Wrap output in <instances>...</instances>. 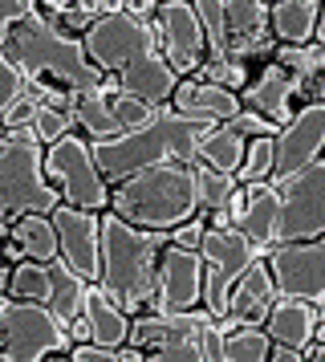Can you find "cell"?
Wrapping results in <instances>:
<instances>
[{
	"instance_id": "1",
	"label": "cell",
	"mask_w": 325,
	"mask_h": 362,
	"mask_svg": "<svg viewBox=\"0 0 325 362\" xmlns=\"http://www.w3.org/2000/svg\"><path fill=\"white\" fill-rule=\"evenodd\" d=\"M0 49L29 74V94L45 106L78 110V102L106 78V69L94 66V57L85 53V41L78 33H65L61 25H53L41 8L20 21L0 41Z\"/></svg>"
},
{
	"instance_id": "2",
	"label": "cell",
	"mask_w": 325,
	"mask_h": 362,
	"mask_svg": "<svg viewBox=\"0 0 325 362\" xmlns=\"http://www.w3.org/2000/svg\"><path fill=\"white\" fill-rule=\"evenodd\" d=\"M171 245V232L130 224L106 208L102 212V289L130 313L138 317L155 301V277H159V257Z\"/></svg>"
},
{
	"instance_id": "3",
	"label": "cell",
	"mask_w": 325,
	"mask_h": 362,
	"mask_svg": "<svg viewBox=\"0 0 325 362\" xmlns=\"http://www.w3.org/2000/svg\"><path fill=\"white\" fill-rule=\"evenodd\" d=\"M110 208L130 224L171 232L183 220L203 212L199 204V183H195V163L171 159V163L143 167L126 180L110 183Z\"/></svg>"
},
{
	"instance_id": "4",
	"label": "cell",
	"mask_w": 325,
	"mask_h": 362,
	"mask_svg": "<svg viewBox=\"0 0 325 362\" xmlns=\"http://www.w3.org/2000/svg\"><path fill=\"white\" fill-rule=\"evenodd\" d=\"M203 131H208V122L179 115L175 106H162L159 118H150L146 127L122 131L118 139H98L94 159H98L102 175H106L110 183L126 180V175L143 171V167L171 163V159L195 163V151H199Z\"/></svg>"
},
{
	"instance_id": "5",
	"label": "cell",
	"mask_w": 325,
	"mask_h": 362,
	"mask_svg": "<svg viewBox=\"0 0 325 362\" xmlns=\"http://www.w3.org/2000/svg\"><path fill=\"white\" fill-rule=\"evenodd\" d=\"M65 204L61 187L45 175V143L32 127H4L0 134V216L4 228L20 216H53Z\"/></svg>"
},
{
	"instance_id": "6",
	"label": "cell",
	"mask_w": 325,
	"mask_h": 362,
	"mask_svg": "<svg viewBox=\"0 0 325 362\" xmlns=\"http://www.w3.org/2000/svg\"><path fill=\"white\" fill-rule=\"evenodd\" d=\"M211 57H240V62H273L276 41L268 0H195Z\"/></svg>"
},
{
	"instance_id": "7",
	"label": "cell",
	"mask_w": 325,
	"mask_h": 362,
	"mask_svg": "<svg viewBox=\"0 0 325 362\" xmlns=\"http://www.w3.org/2000/svg\"><path fill=\"white\" fill-rule=\"evenodd\" d=\"M69 350H73V334L57 310L0 293V358L4 362L69 358Z\"/></svg>"
},
{
	"instance_id": "8",
	"label": "cell",
	"mask_w": 325,
	"mask_h": 362,
	"mask_svg": "<svg viewBox=\"0 0 325 362\" xmlns=\"http://www.w3.org/2000/svg\"><path fill=\"white\" fill-rule=\"evenodd\" d=\"M215 326V313L208 305L195 310H143L134 317L130 342L146 358H171V362H211L208 358V334Z\"/></svg>"
},
{
	"instance_id": "9",
	"label": "cell",
	"mask_w": 325,
	"mask_h": 362,
	"mask_svg": "<svg viewBox=\"0 0 325 362\" xmlns=\"http://www.w3.org/2000/svg\"><path fill=\"white\" fill-rule=\"evenodd\" d=\"M45 175L61 187L65 204L106 212L110 208V180L102 175L94 159V139L81 131H69L65 139L45 147Z\"/></svg>"
},
{
	"instance_id": "10",
	"label": "cell",
	"mask_w": 325,
	"mask_h": 362,
	"mask_svg": "<svg viewBox=\"0 0 325 362\" xmlns=\"http://www.w3.org/2000/svg\"><path fill=\"white\" fill-rule=\"evenodd\" d=\"M203 269H208V277H203V305H208L215 317H228V297H232V285L252 269V264L264 257V248H256L248 236H244L236 224H208L203 232Z\"/></svg>"
},
{
	"instance_id": "11",
	"label": "cell",
	"mask_w": 325,
	"mask_h": 362,
	"mask_svg": "<svg viewBox=\"0 0 325 362\" xmlns=\"http://www.w3.org/2000/svg\"><path fill=\"white\" fill-rule=\"evenodd\" d=\"M276 183L280 212H276V245L325 236V155L309 167L292 171Z\"/></svg>"
},
{
	"instance_id": "12",
	"label": "cell",
	"mask_w": 325,
	"mask_h": 362,
	"mask_svg": "<svg viewBox=\"0 0 325 362\" xmlns=\"http://www.w3.org/2000/svg\"><path fill=\"white\" fill-rule=\"evenodd\" d=\"M85 53L94 57V66L110 69V74H122L130 62H138V57H150V53H159V33H155V21H143L134 17V13H106V17H98L85 33Z\"/></svg>"
},
{
	"instance_id": "13",
	"label": "cell",
	"mask_w": 325,
	"mask_h": 362,
	"mask_svg": "<svg viewBox=\"0 0 325 362\" xmlns=\"http://www.w3.org/2000/svg\"><path fill=\"white\" fill-rule=\"evenodd\" d=\"M155 33H159V53L175 66L179 78H191L203 69L211 49L195 0H162L155 13Z\"/></svg>"
},
{
	"instance_id": "14",
	"label": "cell",
	"mask_w": 325,
	"mask_h": 362,
	"mask_svg": "<svg viewBox=\"0 0 325 362\" xmlns=\"http://www.w3.org/2000/svg\"><path fill=\"white\" fill-rule=\"evenodd\" d=\"M203 277H208L203 252L171 240L159 257L150 310H195V305H203Z\"/></svg>"
},
{
	"instance_id": "15",
	"label": "cell",
	"mask_w": 325,
	"mask_h": 362,
	"mask_svg": "<svg viewBox=\"0 0 325 362\" xmlns=\"http://www.w3.org/2000/svg\"><path fill=\"white\" fill-rule=\"evenodd\" d=\"M264 257L273 264V277L280 293L309 297V301L325 297V236L273 245Z\"/></svg>"
},
{
	"instance_id": "16",
	"label": "cell",
	"mask_w": 325,
	"mask_h": 362,
	"mask_svg": "<svg viewBox=\"0 0 325 362\" xmlns=\"http://www.w3.org/2000/svg\"><path fill=\"white\" fill-rule=\"evenodd\" d=\"M313 98H317V90H309L301 78H292L280 62H264L256 78L240 90L244 106L256 110V115H264V118H273L276 127L292 122V115H297L305 102H313Z\"/></svg>"
},
{
	"instance_id": "17",
	"label": "cell",
	"mask_w": 325,
	"mask_h": 362,
	"mask_svg": "<svg viewBox=\"0 0 325 362\" xmlns=\"http://www.w3.org/2000/svg\"><path fill=\"white\" fill-rule=\"evenodd\" d=\"M321 155H325V102L313 98L292 115V122L280 127V134H276L273 180H285V175L309 167L313 159H321Z\"/></svg>"
},
{
	"instance_id": "18",
	"label": "cell",
	"mask_w": 325,
	"mask_h": 362,
	"mask_svg": "<svg viewBox=\"0 0 325 362\" xmlns=\"http://www.w3.org/2000/svg\"><path fill=\"white\" fill-rule=\"evenodd\" d=\"M53 224L61 236V261L85 281H102V212L61 204L53 212Z\"/></svg>"
},
{
	"instance_id": "19",
	"label": "cell",
	"mask_w": 325,
	"mask_h": 362,
	"mask_svg": "<svg viewBox=\"0 0 325 362\" xmlns=\"http://www.w3.org/2000/svg\"><path fill=\"white\" fill-rule=\"evenodd\" d=\"M171 106H175L179 115L208 122V127H220V122H228V118H236L244 110V102H240L236 90H228V86H220V82H208L203 74L179 78Z\"/></svg>"
},
{
	"instance_id": "20",
	"label": "cell",
	"mask_w": 325,
	"mask_h": 362,
	"mask_svg": "<svg viewBox=\"0 0 325 362\" xmlns=\"http://www.w3.org/2000/svg\"><path fill=\"white\" fill-rule=\"evenodd\" d=\"M276 293H280V289H276L273 264H268V257H260V261L232 285L228 317H220V322H224V326H244V322H260V326H264V317L273 310Z\"/></svg>"
},
{
	"instance_id": "21",
	"label": "cell",
	"mask_w": 325,
	"mask_h": 362,
	"mask_svg": "<svg viewBox=\"0 0 325 362\" xmlns=\"http://www.w3.org/2000/svg\"><path fill=\"white\" fill-rule=\"evenodd\" d=\"M321 326V310L309 301V297H292V293H276L273 310L264 317V329L276 346H292V350H305L317 338Z\"/></svg>"
},
{
	"instance_id": "22",
	"label": "cell",
	"mask_w": 325,
	"mask_h": 362,
	"mask_svg": "<svg viewBox=\"0 0 325 362\" xmlns=\"http://www.w3.org/2000/svg\"><path fill=\"white\" fill-rule=\"evenodd\" d=\"M118 78H122V90H126V94L150 102V106H171V98H175V86H179L175 66H171L162 53H150V57L130 62Z\"/></svg>"
},
{
	"instance_id": "23",
	"label": "cell",
	"mask_w": 325,
	"mask_h": 362,
	"mask_svg": "<svg viewBox=\"0 0 325 362\" xmlns=\"http://www.w3.org/2000/svg\"><path fill=\"white\" fill-rule=\"evenodd\" d=\"M85 317H90V326H94V342L98 346H110V350H122L130 342V329H134V317H130L118 301H114L98 281H90V289H85Z\"/></svg>"
},
{
	"instance_id": "24",
	"label": "cell",
	"mask_w": 325,
	"mask_h": 362,
	"mask_svg": "<svg viewBox=\"0 0 325 362\" xmlns=\"http://www.w3.org/2000/svg\"><path fill=\"white\" fill-rule=\"evenodd\" d=\"M273 37L280 45H309L317 37L321 21V0H273Z\"/></svg>"
},
{
	"instance_id": "25",
	"label": "cell",
	"mask_w": 325,
	"mask_h": 362,
	"mask_svg": "<svg viewBox=\"0 0 325 362\" xmlns=\"http://www.w3.org/2000/svg\"><path fill=\"white\" fill-rule=\"evenodd\" d=\"M195 183H199V204H203L208 224L228 228V224H232V199H236V192H240L236 171H215V167L195 159Z\"/></svg>"
},
{
	"instance_id": "26",
	"label": "cell",
	"mask_w": 325,
	"mask_h": 362,
	"mask_svg": "<svg viewBox=\"0 0 325 362\" xmlns=\"http://www.w3.org/2000/svg\"><path fill=\"white\" fill-rule=\"evenodd\" d=\"M4 236H16L29 261H57L61 257V236H57L53 216H41V212L20 216L16 224L4 228Z\"/></svg>"
},
{
	"instance_id": "27",
	"label": "cell",
	"mask_w": 325,
	"mask_h": 362,
	"mask_svg": "<svg viewBox=\"0 0 325 362\" xmlns=\"http://www.w3.org/2000/svg\"><path fill=\"white\" fill-rule=\"evenodd\" d=\"M244 151H248V139L220 122V127H208V131H203L195 159H199V163H208V167H215V171H240Z\"/></svg>"
},
{
	"instance_id": "28",
	"label": "cell",
	"mask_w": 325,
	"mask_h": 362,
	"mask_svg": "<svg viewBox=\"0 0 325 362\" xmlns=\"http://www.w3.org/2000/svg\"><path fill=\"white\" fill-rule=\"evenodd\" d=\"M273 358V338L260 322L224 326V362H268Z\"/></svg>"
},
{
	"instance_id": "29",
	"label": "cell",
	"mask_w": 325,
	"mask_h": 362,
	"mask_svg": "<svg viewBox=\"0 0 325 362\" xmlns=\"http://www.w3.org/2000/svg\"><path fill=\"white\" fill-rule=\"evenodd\" d=\"M273 62H280L309 90H317V82L325 78V45H317V41H309V45H276Z\"/></svg>"
},
{
	"instance_id": "30",
	"label": "cell",
	"mask_w": 325,
	"mask_h": 362,
	"mask_svg": "<svg viewBox=\"0 0 325 362\" xmlns=\"http://www.w3.org/2000/svg\"><path fill=\"white\" fill-rule=\"evenodd\" d=\"M78 131L81 134H90V139H118L122 134V122H118V115H114V106H110V98H102L98 90H90L85 98L78 102Z\"/></svg>"
},
{
	"instance_id": "31",
	"label": "cell",
	"mask_w": 325,
	"mask_h": 362,
	"mask_svg": "<svg viewBox=\"0 0 325 362\" xmlns=\"http://www.w3.org/2000/svg\"><path fill=\"white\" fill-rule=\"evenodd\" d=\"M273 167H276V134H256V139H248V151H244L236 180L240 183L273 180Z\"/></svg>"
},
{
	"instance_id": "32",
	"label": "cell",
	"mask_w": 325,
	"mask_h": 362,
	"mask_svg": "<svg viewBox=\"0 0 325 362\" xmlns=\"http://www.w3.org/2000/svg\"><path fill=\"white\" fill-rule=\"evenodd\" d=\"M199 74H203L208 82H220V86H228V90H236V94L256 78L248 62H240V57H211V53H208V62H203Z\"/></svg>"
},
{
	"instance_id": "33",
	"label": "cell",
	"mask_w": 325,
	"mask_h": 362,
	"mask_svg": "<svg viewBox=\"0 0 325 362\" xmlns=\"http://www.w3.org/2000/svg\"><path fill=\"white\" fill-rule=\"evenodd\" d=\"M32 131H37V139L41 143H57V139H65L69 131H78V115L73 110H61V106H37V118H32Z\"/></svg>"
},
{
	"instance_id": "34",
	"label": "cell",
	"mask_w": 325,
	"mask_h": 362,
	"mask_svg": "<svg viewBox=\"0 0 325 362\" xmlns=\"http://www.w3.org/2000/svg\"><path fill=\"white\" fill-rule=\"evenodd\" d=\"M114 115H118V122H122V131H134V127H146L150 118H159L162 106H150V102L134 98V94H126V90H118L110 98Z\"/></svg>"
},
{
	"instance_id": "35",
	"label": "cell",
	"mask_w": 325,
	"mask_h": 362,
	"mask_svg": "<svg viewBox=\"0 0 325 362\" xmlns=\"http://www.w3.org/2000/svg\"><path fill=\"white\" fill-rule=\"evenodd\" d=\"M224 127H232L236 134H244V139H256V134H280V127H276L273 118H264V115H256V110H248L244 106L236 118H228Z\"/></svg>"
},
{
	"instance_id": "36",
	"label": "cell",
	"mask_w": 325,
	"mask_h": 362,
	"mask_svg": "<svg viewBox=\"0 0 325 362\" xmlns=\"http://www.w3.org/2000/svg\"><path fill=\"white\" fill-rule=\"evenodd\" d=\"M203 232H208V216L199 212V216H191V220H183L179 228H171V240H175V245H187V248H199L203 245Z\"/></svg>"
},
{
	"instance_id": "37",
	"label": "cell",
	"mask_w": 325,
	"mask_h": 362,
	"mask_svg": "<svg viewBox=\"0 0 325 362\" xmlns=\"http://www.w3.org/2000/svg\"><path fill=\"white\" fill-rule=\"evenodd\" d=\"M126 13H134V17H143V21H155L159 0H126Z\"/></svg>"
},
{
	"instance_id": "38",
	"label": "cell",
	"mask_w": 325,
	"mask_h": 362,
	"mask_svg": "<svg viewBox=\"0 0 325 362\" xmlns=\"http://www.w3.org/2000/svg\"><path fill=\"white\" fill-rule=\"evenodd\" d=\"M73 4H78V0H41V13H45V17H61Z\"/></svg>"
},
{
	"instance_id": "39",
	"label": "cell",
	"mask_w": 325,
	"mask_h": 362,
	"mask_svg": "<svg viewBox=\"0 0 325 362\" xmlns=\"http://www.w3.org/2000/svg\"><path fill=\"white\" fill-rule=\"evenodd\" d=\"M305 362H325V342L321 338H313V342L305 346Z\"/></svg>"
},
{
	"instance_id": "40",
	"label": "cell",
	"mask_w": 325,
	"mask_h": 362,
	"mask_svg": "<svg viewBox=\"0 0 325 362\" xmlns=\"http://www.w3.org/2000/svg\"><path fill=\"white\" fill-rule=\"evenodd\" d=\"M98 4V13H102V17H106V13H122V8H126V0H94Z\"/></svg>"
},
{
	"instance_id": "41",
	"label": "cell",
	"mask_w": 325,
	"mask_h": 362,
	"mask_svg": "<svg viewBox=\"0 0 325 362\" xmlns=\"http://www.w3.org/2000/svg\"><path fill=\"white\" fill-rule=\"evenodd\" d=\"M317 45H325V0H321V21H317V37H313Z\"/></svg>"
},
{
	"instance_id": "42",
	"label": "cell",
	"mask_w": 325,
	"mask_h": 362,
	"mask_svg": "<svg viewBox=\"0 0 325 362\" xmlns=\"http://www.w3.org/2000/svg\"><path fill=\"white\" fill-rule=\"evenodd\" d=\"M317 98L325 102V78H321V82H317Z\"/></svg>"
},
{
	"instance_id": "43",
	"label": "cell",
	"mask_w": 325,
	"mask_h": 362,
	"mask_svg": "<svg viewBox=\"0 0 325 362\" xmlns=\"http://www.w3.org/2000/svg\"><path fill=\"white\" fill-rule=\"evenodd\" d=\"M268 4H273V0H268Z\"/></svg>"
}]
</instances>
